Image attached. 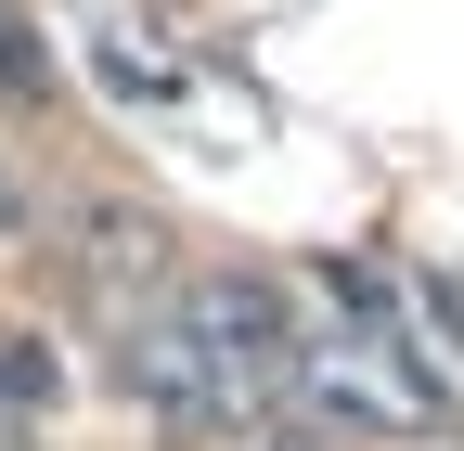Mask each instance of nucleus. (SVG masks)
Returning <instances> with one entry per match:
<instances>
[{"label": "nucleus", "instance_id": "39448f33", "mask_svg": "<svg viewBox=\"0 0 464 451\" xmlns=\"http://www.w3.org/2000/svg\"><path fill=\"white\" fill-rule=\"evenodd\" d=\"M91 233H103V284H130V271H142V284H155V245H168V233H155V219H116V206H103V219H91Z\"/></svg>", "mask_w": 464, "mask_h": 451}, {"label": "nucleus", "instance_id": "f257e3e1", "mask_svg": "<svg viewBox=\"0 0 464 451\" xmlns=\"http://www.w3.org/2000/svg\"><path fill=\"white\" fill-rule=\"evenodd\" d=\"M284 387H310L323 400V426H348V438H439V374H426V349H400L387 322H362V335H297V374Z\"/></svg>", "mask_w": 464, "mask_h": 451}, {"label": "nucleus", "instance_id": "0eeeda50", "mask_svg": "<svg viewBox=\"0 0 464 451\" xmlns=\"http://www.w3.org/2000/svg\"><path fill=\"white\" fill-rule=\"evenodd\" d=\"M258 451H323V438H297V426H284V438H258Z\"/></svg>", "mask_w": 464, "mask_h": 451}, {"label": "nucleus", "instance_id": "423d86ee", "mask_svg": "<svg viewBox=\"0 0 464 451\" xmlns=\"http://www.w3.org/2000/svg\"><path fill=\"white\" fill-rule=\"evenodd\" d=\"M14 219H26V194H14V181H0V233H14Z\"/></svg>", "mask_w": 464, "mask_h": 451}, {"label": "nucleus", "instance_id": "20e7f679", "mask_svg": "<svg viewBox=\"0 0 464 451\" xmlns=\"http://www.w3.org/2000/svg\"><path fill=\"white\" fill-rule=\"evenodd\" d=\"M52 400H65V361H52L39 335H0V413L26 426V413H52Z\"/></svg>", "mask_w": 464, "mask_h": 451}, {"label": "nucleus", "instance_id": "f03ea898", "mask_svg": "<svg viewBox=\"0 0 464 451\" xmlns=\"http://www.w3.org/2000/svg\"><path fill=\"white\" fill-rule=\"evenodd\" d=\"M181 335H194V361L219 387V413L284 400V374H297V310H284V284H258V271H194L181 284Z\"/></svg>", "mask_w": 464, "mask_h": 451}, {"label": "nucleus", "instance_id": "7ed1b4c3", "mask_svg": "<svg viewBox=\"0 0 464 451\" xmlns=\"http://www.w3.org/2000/svg\"><path fill=\"white\" fill-rule=\"evenodd\" d=\"M130 387H142L168 426H207V413H219V387H207V361H194L181 322H142V335H130Z\"/></svg>", "mask_w": 464, "mask_h": 451}]
</instances>
